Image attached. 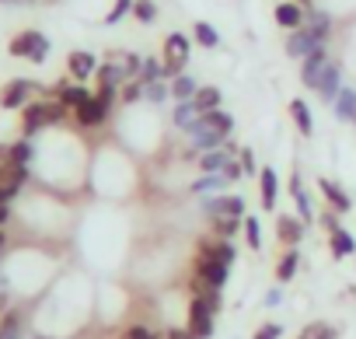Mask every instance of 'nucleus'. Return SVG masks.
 <instances>
[{"mask_svg": "<svg viewBox=\"0 0 356 339\" xmlns=\"http://www.w3.org/2000/svg\"><path fill=\"white\" fill-rule=\"evenodd\" d=\"M231 129H234V119H231V112H224V109H213V112H203L189 133H193V143H196V147H203V150H213V147H224V140L231 136Z\"/></svg>", "mask_w": 356, "mask_h": 339, "instance_id": "nucleus-1", "label": "nucleus"}, {"mask_svg": "<svg viewBox=\"0 0 356 339\" xmlns=\"http://www.w3.org/2000/svg\"><path fill=\"white\" fill-rule=\"evenodd\" d=\"M67 116V105L63 102H29L25 112H22V133L32 136L35 129L49 126V123H60Z\"/></svg>", "mask_w": 356, "mask_h": 339, "instance_id": "nucleus-2", "label": "nucleus"}, {"mask_svg": "<svg viewBox=\"0 0 356 339\" xmlns=\"http://www.w3.org/2000/svg\"><path fill=\"white\" fill-rule=\"evenodd\" d=\"M186 63H189V39L182 36V32H171L168 39H164V77H178L186 70Z\"/></svg>", "mask_w": 356, "mask_h": 339, "instance_id": "nucleus-3", "label": "nucleus"}, {"mask_svg": "<svg viewBox=\"0 0 356 339\" xmlns=\"http://www.w3.org/2000/svg\"><path fill=\"white\" fill-rule=\"evenodd\" d=\"M11 56H25V60H32V63H42L46 56H49V39L42 36V32H22V36H15L11 39Z\"/></svg>", "mask_w": 356, "mask_h": 339, "instance_id": "nucleus-4", "label": "nucleus"}, {"mask_svg": "<svg viewBox=\"0 0 356 339\" xmlns=\"http://www.w3.org/2000/svg\"><path fill=\"white\" fill-rule=\"evenodd\" d=\"M213 315H217V308L207 297H193V304H189V332L196 339H210L213 336Z\"/></svg>", "mask_w": 356, "mask_h": 339, "instance_id": "nucleus-5", "label": "nucleus"}, {"mask_svg": "<svg viewBox=\"0 0 356 339\" xmlns=\"http://www.w3.org/2000/svg\"><path fill=\"white\" fill-rule=\"evenodd\" d=\"M300 63H304V67H300V81H304V88H311V91H314V88L321 84L325 70L332 67V56H328V49L321 46V49H314L311 56H304Z\"/></svg>", "mask_w": 356, "mask_h": 339, "instance_id": "nucleus-6", "label": "nucleus"}, {"mask_svg": "<svg viewBox=\"0 0 356 339\" xmlns=\"http://www.w3.org/2000/svg\"><path fill=\"white\" fill-rule=\"evenodd\" d=\"M325 42L307 29V25H300V29H293L290 32V39H286V56H293V60H304V56H311L314 49H321Z\"/></svg>", "mask_w": 356, "mask_h": 339, "instance_id": "nucleus-7", "label": "nucleus"}, {"mask_svg": "<svg viewBox=\"0 0 356 339\" xmlns=\"http://www.w3.org/2000/svg\"><path fill=\"white\" fill-rule=\"evenodd\" d=\"M207 217H245V200L241 196H210L203 200Z\"/></svg>", "mask_w": 356, "mask_h": 339, "instance_id": "nucleus-8", "label": "nucleus"}, {"mask_svg": "<svg viewBox=\"0 0 356 339\" xmlns=\"http://www.w3.org/2000/svg\"><path fill=\"white\" fill-rule=\"evenodd\" d=\"M32 91H35L32 81H11V84H4V91H0V105L4 109H25Z\"/></svg>", "mask_w": 356, "mask_h": 339, "instance_id": "nucleus-9", "label": "nucleus"}, {"mask_svg": "<svg viewBox=\"0 0 356 339\" xmlns=\"http://www.w3.org/2000/svg\"><path fill=\"white\" fill-rule=\"evenodd\" d=\"M67 70H70L74 81H88L91 74H98V63H95V56L88 49H77V53L67 56Z\"/></svg>", "mask_w": 356, "mask_h": 339, "instance_id": "nucleus-10", "label": "nucleus"}, {"mask_svg": "<svg viewBox=\"0 0 356 339\" xmlns=\"http://www.w3.org/2000/svg\"><path fill=\"white\" fill-rule=\"evenodd\" d=\"M304 18H307V11L300 8V4H293V0H280L276 4V25H283V29H300L304 25Z\"/></svg>", "mask_w": 356, "mask_h": 339, "instance_id": "nucleus-11", "label": "nucleus"}, {"mask_svg": "<svg viewBox=\"0 0 356 339\" xmlns=\"http://www.w3.org/2000/svg\"><path fill=\"white\" fill-rule=\"evenodd\" d=\"M56 98H60L67 109H81V105L91 102L95 95H91L84 84H60V88H56Z\"/></svg>", "mask_w": 356, "mask_h": 339, "instance_id": "nucleus-12", "label": "nucleus"}, {"mask_svg": "<svg viewBox=\"0 0 356 339\" xmlns=\"http://www.w3.org/2000/svg\"><path fill=\"white\" fill-rule=\"evenodd\" d=\"M74 112H77V123H81V126H102L105 116H108V105H102L98 98H91V102H84V105L74 109Z\"/></svg>", "mask_w": 356, "mask_h": 339, "instance_id": "nucleus-13", "label": "nucleus"}, {"mask_svg": "<svg viewBox=\"0 0 356 339\" xmlns=\"http://www.w3.org/2000/svg\"><path fill=\"white\" fill-rule=\"evenodd\" d=\"M314 91H318L325 102H335V98H339V91H342V74H339V67H335V63L325 70V77H321V84H318Z\"/></svg>", "mask_w": 356, "mask_h": 339, "instance_id": "nucleus-14", "label": "nucleus"}, {"mask_svg": "<svg viewBox=\"0 0 356 339\" xmlns=\"http://www.w3.org/2000/svg\"><path fill=\"white\" fill-rule=\"evenodd\" d=\"M200 116H203V112L196 109V102H178V105H175V116H171V119H175V126H178V129H193Z\"/></svg>", "mask_w": 356, "mask_h": 339, "instance_id": "nucleus-15", "label": "nucleus"}, {"mask_svg": "<svg viewBox=\"0 0 356 339\" xmlns=\"http://www.w3.org/2000/svg\"><path fill=\"white\" fill-rule=\"evenodd\" d=\"M259 182H262V207H266V210H276V193H280L276 172H273V168H262V172H259Z\"/></svg>", "mask_w": 356, "mask_h": 339, "instance_id": "nucleus-16", "label": "nucleus"}, {"mask_svg": "<svg viewBox=\"0 0 356 339\" xmlns=\"http://www.w3.org/2000/svg\"><path fill=\"white\" fill-rule=\"evenodd\" d=\"M196 91H200V84H196L189 74H178V77L171 81V98H175V102H193Z\"/></svg>", "mask_w": 356, "mask_h": 339, "instance_id": "nucleus-17", "label": "nucleus"}, {"mask_svg": "<svg viewBox=\"0 0 356 339\" xmlns=\"http://www.w3.org/2000/svg\"><path fill=\"white\" fill-rule=\"evenodd\" d=\"M304 25H307V29H311L321 42H328V36H332V18H328L325 11H307Z\"/></svg>", "mask_w": 356, "mask_h": 339, "instance_id": "nucleus-18", "label": "nucleus"}, {"mask_svg": "<svg viewBox=\"0 0 356 339\" xmlns=\"http://www.w3.org/2000/svg\"><path fill=\"white\" fill-rule=\"evenodd\" d=\"M220 88H213V84H207V88H200L196 95H193V102H196V109L200 112H213V109H220Z\"/></svg>", "mask_w": 356, "mask_h": 339, "instance_id": "nucleus-19", "label": "nucleus"}, {"mask_svg": "<svg viewBox=\"0 0 356 339\" xmlns=\"http://www.w3.org/2000/svg\"><path fill=\"white\" fill-rule=\"evenodd\" d=\"M321 193H325V200L332 203V210H335V214H346V210L353 207V203H349V196H346L335 182H328V179H321Z\"/></svg>", "mask_w": 356, "mask_h": 339, "instance_id": "nucleus-20", "label": "nucleus"}, {"mask_svg": "<svg viewBox=\"0 0 356 339\" xmlns=\"http://www.w3.org/2000/svg\"><path fill=\"white\" fill-rule=\"evenodd\" d=\"M276 228H280V238H283L286 245H297V242L304 238V224H300L297 217H276Z\"/></svg>", "mask_w": 356, "mask_h": 339, "instance_id": "nucleus-21", "label": "nucleus"}, {"mask_svg": "<svg viewBox=\"0 0 356 339\" xmlns=\"http://www.w3.org/2000/svg\"><path fill=\"white\" fill-rule=\"evenodd\" d=\"M335 116L346 119V123L356 119V91H353V88H342V91H339V98H335Z\"/></svg>", "mask_w": 356, "mask_h": 339, "instance_id": "nucleus-22", "label": "nucleus"}, {"mask_svg": "<svg viewBox=\"0 0 356 339\" xmlns=\"http://www.w3.org/2000/svg\"><path fill=\"white\" fill-rule=\"evenodd\" d=\"M290 116H293V123H297V129H300L304 136H311V129H314V123H311V109L304 105V98H293V102H290Z\"/></svg>", "mask_w": 356, "mask_h": 339, "instance_id": "nucleus-23", "label": "nucleus"}, {"mask_svg": "<svg viewBox=\"0 0 356 339\" xmlns=\"http://www.w3.org/2000/svg\"><path fill=\"white\" fill-rule=\"evenodd\" d=\"M227 161H231V154H227L224 147H213V150H207V154L200 157V168H203V172H224Z\"/></svg>", "mask_w": 356, "mask_h": 339, "instance_id": "nucleus-24", "label": "nucleus"}, {"mask_svg": "<svg viewBox=\"0 0 356 339\" xmlns=\"http://www.w3.org/2000/svg\"><path fill=\"white\" fill-rule=\"evenodd\" d=\"M332 235V252L335 255H353L356 252V242H353V235L346 231V228H335V231H328Z\"/></svg>", "mask_w": 356, "mask_h": 339, "instance_id": "nucleus-25", "label": "nucleus"}, {"mask_svg": "<svg viewBox=\"0 0 356 339\" xmlns=\"http://www.w3.org/2000/svg\"><path fill=\"white\" fill-rule=\"evenodd\" d=\"M193 36H196V42H200V46H207V49L220 46L217 29H213V25H207V22H196V25H193Z\"/></svg>", "mask_w": 356, "mask_h": 339, "instance_id": "nucleus-26", "label": "nucleus"}, {"mask_svg": "<svg viewBox=\"0 0 356 339\" xmlns=\"http://www.w3.org/2000/svg\"><path fill=\"white\" fill-rule=\"evenodd\" d=\"M297 339H335V329L328 322H311L297 332Z\"/></svg>", "mask_w": 356, "mask_h": 339, "instance_id": "nucleus-27", "label": "nucleus"}, {"mask_svg": "<svg viewBox=\"0 0 356 339\" xmlns=\"http://www.w3.org/2000/svg\"><path fill=\"white\" fill-rule=\"evenodd\" d=\"M290 193H293V200H297L300 217H304V221H311V200H307V193H304V186H300V175H293V179H290Z\"/></svg>", "mask_w": 356, "mask_h": 339, "instance_id": "nucleus-28", "label": "nucleus"}, {"mask_svg": "<svg viewBox=\"0 0 356 339\" xmlns=\"http://www.w3.org/2000/svg\"><path fill=\"white\" fill-rule=\"evenodd\" d=\"M297 262H300V255L290 249L283 259H280V266H276V280L280 283H286V280H293V273H297Z\"/></svg>", "mask_w": 356, "mask_h": 339, "instance_id": "nucleus-29", "label": "nucleus"}, {"mask_svg": "<svg viewBox=\"0 0 356 339\" xmlns=\"http://www.w3.org/2000/svg\"><path fill=\"white\" fill-rule=\"evenodd\" d=\"M0 339H22V315L8 311L4 322H0Z\"/></svg>", "mask_w": 356, "mask_h": 339, "instance_id": "nucleus-30", "label": "nucleus"}, {"mask_svg": "<svg viewBox=\"0 0 356 339\" xmlns=\"http://www.w3.org/2000/svg\"><path fill=\"white\" fill-rule=\"evenodd\" d=\"M29 157H32V143L29 140H18V143L8 147V161L4 164H29Z\"/></svg>", "mask_w": 356, "mask_h": 339, "instance_id": "nucleus-31", "label": "nucleus"}, {"mask_svg": "<svg viewBox=\"0 0 356 339\" xmlns=\"http://www.w3.org/2000/svg\"><path fill=\"white\" fill-rule=\"evenodd\" d=\"M224 186H227L224 172H207L200 182H193V193H210V189H224Z\"/></svg>", "mask_w": 356, "mask_h": 339, "instance_id": "nucleus-32", "label": "nucleus"}, {"mask_svg": "<svg viewBox=\"0 0 356 339\" xmlns=\"http://www.w3.org/2000/svg\"><path fill=\"white\" fill-rule=\"evenodd\" d=\"M143 98H150L154 105H161L164 98H171V84H164V81H150V84H143Z\"/></svg>", "mask_w": 356, "mask_h": 339, "instance_id": "nucleus-33", "label": "nucleus"}, {"mask_svg": "<svg viewBox=\"0 0 356 339\" xmlns=\"http://www.w3.org/2000/svg\"><path fill=\"white\" fill-rule=\"evenodd\" d=\"M140 81H143V84H150V81H164V63H161V60H143V67H140Z\"/></svg>", "mask_w": 356, "mask_h": 339, "instance_id": "nucleus-34", "label": "nucleus"}, {"mask_svg": "<svg viewBox=\"0 0 356 339\" xmlns=\"http://www.w3.org/2000/svg\"><path fill=\"white\" fill-rule=\"evenodd\" d=\"M241 221H245V217H213V231H217L220 238H231Z\"/></svg>", "mask_w": 356, "mask_h": 339, "instance_id": "nucleus-35", "label": "nucleus"}, {"mask_svg": "<svg viewBox=\"0 0 356 339\" xmlns=\"http://www.w3.org/2000/svg\"><path fill=\"white\" fill-rule=\"evenodd\" d=\"M133 15H136V22L150 25V22L157 18V8H154V0H136V4H133Z\"/></svg>", "mask_w": 356, "mask_h": 339, "instance_id": "nucleus-36", "label": "nucleus"}, {"mask_svg": "<svg viewBox=\"0 0 356 339\" xmlns=\"http://www.w3.org/2000/svg\"><path fill=\"white\" fill-rule=\"evenodd\" d=\"M133 4H136V0H115V4H112V11L105 15V22L108 25H115V22H122L129 11H133Z\"/></svg>", "mask_w": 356, "mask_h": 339, "instance_id": "nucleus-37", "label": "nucleus"}, {"mask_svg": "<svg viewBox=\"0 0 356 339\" xmlns=\"http://www.w3.org/2000/svg\"><path fill=\"white\" fill-rule=\"evenodd\" d=\"M213 252H217V262H224V266H231V262H234V245H231L227 238H220V242L213 245Z\"/></svg>", "mask_w": 356, "mask_h": 339, "instance_id": "nucleus-38", "label": "nucleus"}, {"mask_svg": "<svg viewBox=\"0 0 356 339\" xmlns=\"http://www.w3.org/2000/svg\"><path fill=\"white\" fill-rule=\"evenodd\" d=\"M136 98H143V81L140 77L122 84V102H136Z\"/></svg>", "mask_w": 356, "mask_h": 339, "instance_id": "nucleus-39", "label": "nucleus"}, {"mask_svg": "<svg viewBox=\"0 0 356 339\" xmlns=\"http://www.w3.org/2000/svg\"><path fill=\"white\" fill-rule=\"evenodd\" d=\"M245 235H248L252 249H262V235H259V221L255 217H245Z\"/></svg>", "mask_w": 356, "mask_h": 339, "instance_id": "nucleus-40", "label": "nucleus"}, {"mask_svg": "<svg viewBox=\"0 0 356 339\" xmlns=\"http://www.w3.org/2000/svg\"><path fill=\"white\" fill-rule=\"evenodd\" d=\"M207 280H210L213 287H224V283H227V266H224V262H217V266L207 273Z\"/></svg>", "mask_w": 356, "mask_h": 339, "instance_id": "nucleus-41", "label": "nucleus"}, {"mask_svg": "<svg viewBox=\"0 0 356 339\" xmlns=\"http://www.w3.org/2000/svg\"><path fill=\"white\" fill-rule=\"evenodd\" d=\"M241 175H245V168H241V161H227V164H224V179H227V182H238Z\"/></svg>", "mask_w": 356, "mask_h": 339, "instance_id": "nucleus-42", "label": "nucleus"}, {"mask_svg": "<svg viewBox=\"0 0 356 339\" xmlns=\"http://www.w3.org/2000/svg\"><path fill=\"white\" fill-rule=\"evenodd\" d=\"M255 339H280V325L276 322H266L255 329Z\"/></svg>", "mask_w": 356, "mask_h": 339, "instance_id": "nucleus-43", "label": "nucleus"}, {"mask_svg": "<svg viewBox=\"0 0 356 339\" xmlns=\"http://www.w3.org/2000/svg\"><path fill=\"white\" fill-rule=\"evenodd\" d=\"M122 339H154V332L143 329V325H129V329L122 332Z\"/></svg>", "mask_w": 356, "mask_h": 339, "instance_id": "nucleus-44", "label": "nucleus"}, {"mask_svg": "<svg viewBox=\"0 0 356 339\" xmlns=\"http://www.w3.org/2000/svg\"><path fill=\"white\" fill-rule=\"evenodd\" d=\"M238 161H241V168H245V172H248V175L255 172V154H252L248 147H241V150H238Z\"/></svg>", "mask_w": 356, "mask_h": 339, "instance_id": "nucleus-45", "label": "nucleus"}, {"mask_svg": "<svg viewBox=\"0 0 356 339\" xmlns=\"http://www.w3.org/2000/svg\"><path fill=\"white\" fill-rule=\"evenodd\" d=\"M15 196H18V186H11V182H0V207H8Z\"/></svg>", "mask_w": 356, "mask_h": 339, "instance_id": "nucleus-46", "label": "nucleus"}, {"mask_svg": "<svg viewBox=\"0 0 356 339\" xmlns=\"http://www.w3.org/2000/svg\"><path fill=\"white\" fill-rule=\"evenodd\" d=\"M95 98H98L102 105H112V102H115V88H112V84H98V95H95Z\"/></svg>", "mask_w": 356, "mask_h": 339, "instance_id": "nucleus-47", "label": "nucleus"}, {"mask_svg": "<svg viewBox=\"0 0 356 339\" xmlns=\"http://www.w3.org/2000/svg\"><path fill=\"white\" fill-rule=\"evenodd\" d=\"M168 339H196V336H193L189 329H171V332H168Z\"/></svg>", "mask_w": 356, "mask_h": 339, "instance_id": "nucleus-48", "label": "nucleus"}, {"mask_svg": "<svg viewBox=\"0 0 356 339\" xmlns=\"http://www.w3.org/2000/svg\"><path fill=\"white\" fill-rule=\"evenodd\" d=\"M280 301H283V290H269L266 294V304H280Z\"/></svg>", "mask_w": 356, "mask_h": 339, "instance_id": "nucleus-49", "label": "nucleus"}, {"mask_svg": "<svg viewBox=\"0 0 356 339\" xmlns=\"http://www.w3.org/2000/svg\"><path fill=\"white\" fill-rule=\"evenodd\" d=\"M8 214H11L8 207H0V228H4V221H8Z\"/></svg>", "mask_w": 356, "mask_h": 339, "instance_id": "nucleus-50", "label": "nucleus"}, {"mask_svg": "<svg viewBox=\"0 0 356 339\" xmlns=\"http://www.w3.org/2000/svg\"><path fill=\"white\" fill-rule=\"evenodd\" d=\"M4 245H8V238H4V231H0V252H4Z\"/></svg>", "mask_w": 356, "mask_h": 339, "instance_id": "nucleus-51", "label": "nucleus"}, {"mask_svg": "<svg viewBox=\"0 0 356 339\" xmlns=\"http://www.w3.org/2000/svg\"><path fill=\"white\" fill-rule=\"evenodd\" d=\"M4 172H8V164H0V182H4Z\"/></svg>", "mask_w": 356, "mask_h": 339, "instance_id": "nucleus-52", "label": "nucleus"}, {"mask_svg": "<svg viewBox=\"0 0 356 339\" xmlns=\"http://www.w3.org/2000/svg\"><path fill=\"white\" fill-rule=\"evenodd\" d=\"M304 4H307V0H304Z\"/></svg>", "mask_w": 356, "mask_h": 339, "instance_id": "nucleus-53", "label": "nucleus"}, {"mask_svg": "<svg viewBox=\"0 0 356 339\" xmlns=\"http://www.w3.org/2000/svg\"><path fill=\"white\" fill-rule=\"evenodd\" d=\"M353 123H356V119H353Z\"/></svg>", "mask_w": 356, "mask_h": 339, "instance_id": "nucleus-54", "label": "nucleus"}]
</instances>
